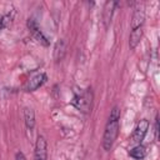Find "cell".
<instances>
[{"label": "cell", "instance_id": "cell-13", "mask_svg": "<svg viewBox=\"0 0 160 160\" xmlns=\"http://www.w3.org/2000/svg\"><path fill=\"white\" fill-rule=\"evenodd\" d=\"M155 138L159 139V116L158 115L155 119Z\"/></svg>", "mask_w": 160, "mask_h": 160}, {"label": "cell", "instance_id": "cell-10", "mask_svg": "<svg viewBox=\"0 0 160 160\" xmlns=\"http://www.w3.org/2000/svg\"><path fill=\"white\" fill-rule=\"evenodd\" d=\"M129 155H130L132 159H135V160H142V159L146 156V149H145V146H142L141 144H139V145L134 146V148L129 151Z\"/></svg>", "mask_w": 160, "mask_h": 160}, {"label": "cell", "instance_id": "cell-14", "mask_svg": "<svg viewBox=\"0 0 160 160\" xmlns=\"http://www.w3.org/2000/svg\"><path fill=\"white\" fill-rule=\"evenodd\" d=\"M16 160H26V158H25V155L21 152V151H19V152H16V158H15Z\"/></svg>", "mask_w": 160, "mask_h": 160}, {"label": "cell", "instance_id": "cell-8", "mask_svg": "<svg viewBox=\"0 0 160 160\" xmlns=\"http://www.w3.org/2000/svg\"><path fill=\"white\" fill-rule=\"evenodd\" d=\"M141 38H142V28H138V29L131 30L130 38H129V46H130V49H135L138 46V44L140 42Z\"/></svg>", "mask_w": 160, "mask_h": 160}, {"label": "cell", "instance_id": "cell-12", "mask_svg": "<svg viewBox=\"0 0 160 160\" xmlns=\"http://www.w3.org/2000/svg\"><path fill=\"white\" fill-rule=\"evenodd\" d=\"M115 2H106L105 6V11H104V21L108 25L109 21H111V16H112V10H114Z\"/></svg>", "mask_w": 160, "mask_h": 160}, {"label": "cell", "instance_id": "cell-5", "mask_svg": "<svg viewBox=\"0 0 160 160\" xmlns=\"http://www.w3.org/2000/svg\"><path fill=\"white\" fill-rule=\"evenodd\" d=\"M28 28H29L30 32L32 34V36H34L40 44H42L44 46H48V45H49V41H48L46 36L42 34V31L40 30V28L38 26V24H36V21H35L34 19H29V20H28Z\"/></svg>", "mask_w": 160, "mask_h": 160}, {"label": "cell", "instance_id": "cell-11", "mask_svg": "<svg viewBox=\"0 0 160 160\" xmlns=\"http://www.w3.org/2000/svg\"><path fill=\"white\" fill-rule=\"evenodd\" d=\"M65 49H66L65 48V42L62 40H60V41L56 42V46H55V59H56V61H60L64 58Z\"/></svg>", "mask_w": 160, "mask_h": 160}, {"label": "cell", "instance_id": "cell-2", "mask_svg": "<svg viewBox=\"0 0 160 160\" xmlns=\"http://www.w3.org/2000/svg\"><path fill=\"white\" fill-rule=\"evenodd\" d=\"M72 104L78 110L82 112H89L91 109V104H92V92L90 90H84L76 94L74 96Z\"/></svg>", "mask_w": 160, "mask_h": 160}, {"label": "cell", "instance_id": "cell-4", "mask_svg": "<svg viewBox=\"0 0 160 160\" xmlns=\"http://www.w3.org/2000/svg\"><path fill=\"white\" fill-rule=\"evenodd\" d=\"M48 158V145L44 136H39L35 144L34 151V160H46Z\"/></svg>", "mask_w": 160, "mask_h": 160}, {"label": "cell", "instance_id": "cell-1", "mask_svg": "<svg viewBox=\"0 0 160 160\" xmlns=\"http://www.w3.org/2000/svg\"><path fill=\"white\" fill-rule=\"evenodd\" d=\"M119 119H120V110L119 108H114L110 112L108 124L105 126L104 136H102V146L105 150H110L112 144L115 142L118 134H119Z\"/></svg>", "mask_w": 160, "mask_h": 160}, {"label": "cell", "instance_id": "cell-6", "mask_svg": "<svg viewBox=\"0 0 160 160\" xmlns=\"http://www.w3.org/2000/svg\"><path fill=\"white\" fill-rule=\"evenodd\" d=\"M45 81H46V74H44V72L36 74V75H34L32 78H30V79L28 80V84H26L25 89H26V91H35V90L39 89Z\"/></svg>", "mask_w": 160, "mask_h": 160}, {"label": "cell", "instance_id": "cell-9", "mask_svg": "<svg viewBox=\"0 0 160 160\" xmlns=\"http://www.w3.org/2000/svg\"><path fill=\"white\" fill-rule=\"evenodd\" d=\"M24 119H25V124L26 128L29 130H32L35 126V112L31 108H25L24 110Z\"/></svg>", "mask_w": 160, "mask_h": 160}, {"label": "cell", "instance_id": "cell-3", "mask_svg": "<svg viewBox=\"0 0 160 160\" xmlns=\"http://www.w3.org/2000/svg\"><path fill=\"white\" fill-rule=\"evenodd\" d=\"M148 130H149V121L146 119H141L138 122V125H136V128L134 130V134H132V138H131L132 142H135L136 145H139L144 140Z\"/></svg>", "mask_w": 160, "mask_h": 160}, {"label": "cell", "instance_id": "cell-7", "mask_svg": "<svg viewBox=\"0 0 160 160\" xmlns=\"http://www.w3.org/2000/svg\"><path fill=\"white\" fill-rule=\"evenodd\" d=\"M144 20H145V11H144L142 5H139L134 10V15H132V20H131V30L142 28Z\"/></svg>", "mask_w": 160, "mask_h": 160}]
</instances>
